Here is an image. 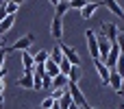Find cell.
I'll return each mask as SVG.
<instances>
[{
    "instance_id": "1",
    "label": "cell",
    "mask_w": 124,
    "mask_h": 109,
    "mask_svg": "<svg viewBox=\"0 0 124 109\" xmlns=\"http://www.w3.org/2000/svg\"><path fill=\"white\" fill-rule=\"evenodd\" d=\"M35 42V35L33 33H28V35H24V37H20L15 44H11V46H7V55H11V52H24V50H28L31 48V44Z\"/></svg>"
},
{
    "instance_id": "2",
    "label": "cell",
    "mask_w": 124,
    "mask_h": 109,
    "mask_svg": "<svg viewBox=\"0 0 124 109\" xmlns=\"http://www.w3.org/2000/svg\"><path fill=\"white\" fill-rule=\"evenodd\" d=\"M59 48H61V55H63V59H65L68 63L81 68V55H78L72 46H68V44H59Z\"/></svg>"
},
{
    "instance_id": "3",
    "label": "cell",
    "mask_w": 124,
    "mask_h": 109,
    "mask_svg": "<svg viewBox=\"0 0 124 109\" xmlns=\"http://www.w3.org/2000/svg\"><path fill=\"white\" fill-rule=\"evenodd\" d=\"M68 94H70L72 103H74V105H78L81 109L87 105V101H85V96H83V92H81V87H78L76 83H68Z\"/></svg>"
},
{
    "instance_id": "4",
    "label": "cell",
    "mask_w": 124,
    "mask_h": 109,
    "mask_svg": "<svg viewBox=\"0 0 124 109\" xmlns=\"http://www.w3.org/2000/svg\"><path fill=\"white\" fill-rule=\"evenodd\" d=\"M85 39H87V50L92 55V59H100V52H98V39H96V33L92 28L85 31Z\"/></svg>"
},
{
    "instance_id": "5",
    "label": "cell",
    "mask_w": 124,
    "mask_h": 109,
    "mask_svg": "<svg viewBox=\"0 0 124 109\" xmlns=\"http://www.w3.org/2000/svg\"><path fill=\"white\" fill-rule=\"evenodd\" d=\"M100 33L109 39V44H116V39H118V33H120V31H118V24H116V22H105Z\"/></svg>"
},
{
    "instance_id": "6",
    "label": "cell",
    "mask_w": 124,
    "mask_h": 109,
    "mask_svg": "<svg viewBox=\"0 0 124 109\" xmlns=\"http://www.w3.org/2000/svg\"><path fill=\"white\" fill-rule=\"evenodd\" d=\"M50 35L54 37V39H61L63 37V17H52V22H50Z\"/></svg>"
},
{
    "instance_id": "7",
    "label": "cell",
    "mask_w": 124,
    "mask_h": 109,
    "mask_svg": "<svg viewBox=\"0 0 124 109\" xmlns=\"http://www.w3.org/2000/svg\"><path fill=\"white\" fill-rule=\"evenodd\" d=\"M94 68H96V72H98V76H100L102 85H109V68H107L100 59H94Z\"/></svg>"
},
{
    "instance_id": "8",
    "label": "cell",
    "mask_w": 124,
    "mask_h": 109,
    "mask_svg": "<svg viewBox=\"0 0 124 109\" xmlns=\"http://www.w3.org/2000/svg\"><path fill=\"white\" fill-rule=\"evenodd\" d=\"M100 4H102V7H107V9H109L113 15H118L120 20H124V9L120 7V2H118V0H102Z\"/></svg>"
},
{
    "instance_id": "9",
    "label": "cell",
    "mask_w": 124,
    "mask_h": 109,
    "mask_svg": "<svg viewBox=\"0 0 124 109\" xmlns=\"http://www.w3.org/2000/svg\"><path fill=\"white\" fill-rule=\"evenodd\" d=\"M33 66H35L33 55H31L28 50H24V52H22V74H31V72H33Z\"/></svg>"
},
{
    "instance_id": "10",
    "label": "cell",
    "mask_w": 124,
    "mask_h": 109,
    "mask_svg": "<svg viewBox=\"0 0 124 109\" xmlns=\"http://www.w3.org/2000/svg\"><path fill=\"white\" fill-rule=\"evenodd\" d=\"M100 7H102L100 2H87V4L81 9V17H83V20H89V17L96 13V9H100Z\"/></svg>"
},
{
    "instance_id": "11",
    "label": "cell",
    "mask_w": 124,
    "mask_h": 109,
    "mask_svg": "<svg viewBox=\"0 0 124 109\" xmlns=\"http://www.w3.org/2000/svg\"><path fill=\"white\" fill-rule=\"evenodd\" d=\"M65 76H68V83H76V85H78V81H81V76H83V70H81L78 66H72Z\"/></svg>"
},
{
    "instance_id": "12",
    "label": "cell",
    "mask_w": 124,
    "mask_h": 109,
    "mask_svg": "<svg viewBox=\"0 0 124 109\" xmlns=\"http://www.w3.org/2000/svg\"><path fill=\"white\" fill-rule=\"evenodd\" d=\"M120 85H122V76H120L116 70H109V87H111L113 92H118Z\"/></svg>"
},
{
    "instance_id": "13",
    "label": "cell",
    "mask_w": 124,
    "mask_h": 109,
    "mask_svg": "<svg viewBox=\"0 0 124 109\" xmlns=\"http://www.w3.org/2000/svg\"><path fill=\"white\" fill-rule=\"evenodd\" d=\"M15 24V15H7L2 22H0V37H4V33H9Z\"/></svg>"
},
{
    "instance_id": "14",
    "label": "cell",
    "mask_w": 124,
    "mask_h": 109,
    "mask_svg": "<svg viewBox=\"0 0 124 109\" xmlns=\"http://www.w3.org/2000/svg\"><path fill=\"white\" fill-rule=\"evenodd\" d=\"M44 70H46V76H50V79H54V76L59 74V66H57L54 61H50V59L44 63Z\"/></svg>"
},
{
    "instance_id": "15",
    "label": "cell",
    "mask_w": 124,
    "mask_h": 109,
    "mask_svg": "<svg viewBox=\"0 0 124 109\" xmlns=\"http://www.w3.org/2000/svg\"><path fill=\"white\" fill-rule=\"evenodd\" d=\"M52 90H65L68 87V76H63V74H57L54 79H52V85H50Z\"/></svg>"
},
{
    "instance_id": "16",
    "label": "cell",
    "mask_w": 124,
    "mask_h": 109,
    "mask_svg": "<svg viewBox=\"0 0 124 109\" xmlns=\"http://www.w3.org/2000/svg\"><path fill=\"white\" fill-rule=\"evenodd\" d=\"M17 87H22V90H33V76H31V74H22V76L17 79Z\"/></svg>"
},
{
    "instance_id": "17",
    "label": "cell",
    "mask_w": 124,
    "mask_h": 109,
    "mask_svg": "<svg viewBox=\"0 0 124 109\" xmlns=\"http://www.w3.org/2000/svg\"><path fill=\"white\" fill-rule=\"evenodd\" d=\"M48 59H50V52H48V50H39V52H35V55H33L35 66H37V63H46Z\"/></svg>"
},
{
    "instance_id": "18",
    "label": "cell",
    "mask_w": 124,
    "mask_h": 109,
    "mask_svg": "<svg viewBox=\"0 0 124 109\" xmlns=\"http://www.w3.org/2000/svg\"><path fill=\"white\" fill-rule=\"evenodd\" d=\"M68 11H70V4H68V2H59V4L54 7V15H57V17H63Z\"/></svg>"
},
{
    "instance_id": "19",
    "label": "cell",
    "mask_w": 124,
    "mask_h": 109,
    "mask_svg": "<svg viewBox=\"0 0 124 109\" xmlns=\"http://www.w3.org/2000/svg\"><path fill=\"white\" fill-rule=\"evenodd\" d=\"M50 61H54L57 66H59V63L63 61V55H61V48H59V44H57V46L52 48V52H50Z\"/></svg>"
},
{
    "instance_id": "20",
    "label": "cell",
    "mask_w": 124,
    "mask_h": 109,
    "mask_svg": "<svg viewBox=\"0 0 124 109\" xmlns=\"http://www.w3.org/2000/svg\"><path fill=\"white\" fill-rule=\"evenodd\" d=\"M57 105H59V109H68L70 105H72V98H70V94H68V90H65V94L57 101Z\"/></svg>"
},
{
    "instance_id": "21",
    "label": "cell",
    "mask_w": 124,
    "mask_h": 109,
    "mask_svg": "<svg viewBox=\"0 0 124 109\" xmlns=\"http://www.w3.org/2000/svg\"><path fill=\"white\" fill-rule=\"evenodd\" d=\"M17 9H20L17 4H13V2H7V0H4V11H7V15H15V13H17Z\"/></svg>"
},
{
    "instance_id": "22",
    "label": "cell",
    "mask_w": 124,
    "mask_h": 109,
    "mask_svg": "<svg viewBox=\"0 0 124 109\" xmlns=\"http://www.w3.org/2000/svg\"><path fill=\"white\" fill-rule=\"evenodd\" d=\"M113 70H116L120 76H124V57H122V55L118 57V61H116V68H113Z\"/></svg>"
},
{
    "instance_id": "23",
    "label": "cell",
    "mask_w": 124,
    "mask_h": 109,
    "mask_svg": "<svg viewBox=\"0 0 124 109\" xmlns=\"http://www.w3.org/2000/svg\"><path fill=\"white\" fill-rule=\"evenodd\" d=\"M52 105H54V98H52V96H46V98L41 101L39 109H52Z\"/></svg>"
},
{
    "instance_id": "24",
    "label": "cell",
    "mask_w": 124,
    "mask_h": 109,
    "mask_svg": "<svg viewBox=\"0 0 124 109\" xmlns=\"http://www.w3.org/2000/svg\"><path fill=\"white\" fill-rule=\"evenodd\" d=\"M87 2H89V0H70L68 4H70V9H83Z\"/></svg>"
},
{
    "instance_id": "25",
    "label": "cell",
    "mask_w": 124,
    "mask_h": 109,
    "mask_svg": "<svg viewBox=\"0 0 124 109\" xmlns=\"http://www.w3.org/2000/svg\"><path fill=\"white\" fill-rule=\"evenodd\" d=\"M50 85H52V79L44 74V76H41V90H50Z\"/></svg>"
},
{
    "instance_id": "26",
    "label": "cell",
    "mask_w": 124,
    "mask_h": 109,
    "mask_svg": "<svg viewBox=\"0 0 124 109\" xmlns=\"http://www.w3.org/2000/svg\"><path fill=\"white\" fill-rule=\"evenodd\" d=\"M116 94H118V96H120V98H124V76H122V85H120V90H118V92H116Z\"/></svg>"
},
{
    "instance_id": "27",
    "label": "cell",
    "mask_w": 124,
    "mask_h": 109,
    "mask_svg": "<svg viewBox=\"0 0 124 109\" xmlns=\"http://www.w3.org/2000/svg\"><path fill=\"white\" fill-rule=\"evenodd\" d=\"M4 90H7V83H4V79H2V81H0V94H2V96H4Z\"/></svg>"
},
{
    "instance_id": "28",
    "label": "cell",
    "mask_w": 124,
    "mask_h": 109,
    "mask_svg": "<svg viewBox=\"0 0 124 109\" xmlns=\"http://www.w3.org/2000/svg\"><path fill=\"white\" fill-rule=\"evenodd\" d=\"M7 2H13V4H17V7H22V4H24L26 0H7Z\"/></svg>"
},
{
    "instance_id": "29",
    "label": "cell",
    "mask_w": 124,
    "mask_h": 109,
    "mask_svg": "<svg viewBox=\"0 0 124 109\" xmlns=\"http://www.w3.org/2000/svg\"><path fill=\"white\" fill-rule=\"evenodd\" d=\"M4 76H7V68H2V70H0V81H2Z\"/></svg>"
},
{
    "instance_id": "30",
    "label": "cell",
    "mask_w": 124,
    "mask_h": 109,
    "mask_svg": "<svg viewBox=\"0 0 124 109\" xmlns=\"http://www.w3.org/2000/svg\"><path fill=\"white\" fill-rule=\"evenodd\" d=\"M48 2H50V4H52V7H57V4H59V2H61V0H48Z\"/></svg>"
},
{
    "instance_id": "31",
    "label": "cell",
    "mask_w": 124,
    "mask_h": 109,
    "mask_svg": "<svg viewBox=\"0 0 124 109\" xmlns=\"http://www.w3.org/2000/svg\"><path fill=\"white\" fill-rule=\"evenodd\" d=\"M4 44H7V42H4V37H0V48H4Z\"/></svg>"
},
{
    "instance_id": "32",
    "label": "cell",
    "mask_w": 124,
    "mask_h": 109,
    "mask_svg": "<svg viewBox=\"0 0 124 109\" xmlns=\"http://www.w3.org/2000/svg\"><path fill=\"white\" fill-rule=\"evenodd\" d=\"M68 109H81V107H78V105H74V103H72V105H70V107H68Z\"/></svg>"
},
{
    "instance_id": "33",
    "label": "cell",
    "mask_w": 124,
    "mask_h": 109,
    "mask_svg": "<svg viewBox=\"0 0 124 109\" xmlns=\"http://www.w3.org/2000/svg\"><path fill=\"white\" fill-rule=\"evenodd\" d=\"M83 109H98V107H92V105L87 103V105H85V107H83Z\"/></svg>"
},
{
    "instance_id": "34",
    "label": "cell",
    "mask_w": 124,
    "mask_h": 109,
    "mask_svg": "<svg viewBox=\"0 0 124 109\" xmlns=\"http://www.w3.org/2000/svg\"><path fill=\"white\" fill-rule=\"evenodd\" d=\"M2 103H4V96H2V94H0V107H2Z\"/></svg>"
},
{
    "instance_id": "35",
    "label": "cell",
    "mask_w": 124,
    "mask_h": 109,
    "mask_svg": "<svg viewBox=\"0 0 124 109\" xmlns=\"http://www.w3.org/2000/svg\"><path fill=\"white\" fill-rule=\"evenodd\" d=\"M52 109H59V105H57V101H54V105H52Z\"/></svg>"
},
{
    "instance_id": "36",
    "label": "cell",
    "mask_w": 124,
    "mask_h": 109,
    "mask_svg": "<svg viewBox=\"0 0 124 109\" xmlns=\"http://www.w3.org/2000/svg\"><path fill=\"white\" fill-rule=\"evenodd\" d=\"M118 109H124V103H122V105H120V107H118Z\"/></svg>"
},
{
    "instance_id": "37",
    "label": "cell",
    "mask_w": 124,
    "mask_h": 109,
    "mask_svg": "<svg viewBox=\"0 0 124 109\" xmlns=\"http://www.w3.org/2000/svg\"><path fill=\"white\" fill-rule=\"evenodd\" d=\"M61 2H70V0H61Z\"/></svg>"
}]
</instances>
